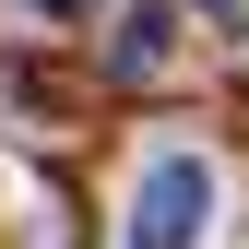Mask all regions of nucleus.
Here are the masks:
<instances>
[{
	"label": "nucleus",
	"instance_id": "f257e3e1",
	"mask_svg": "<svg viewBox=\"0 0 249 249\" xmlns=\"http://www.w3.org/2000/svg\"><path fill=\"white\" fill-rule=\"evenodd\" d=\"M213 226V166L202 154H154L142 190H131V249H202Z\"/></svg>",
	"mask_w": 249,
	"mask_h": 249
},
{
	"label": "nucleus",
	"instance_id": "7ed1b4c3",
	"mask_svg": "<svg viewBox=\"0 0 249 249\" xmlns=\"http://www.w3.org/2000/svg\"><path fill=\"white\" fill-rule=\"evenodd\" d=\"M36 12H95V0H36Z\"/></svg>",
	"mask_w": 249,
	"mask_h": 249
},
{
	"label": "nucleus",
	"instance_id": "20e7f679",
	"mask_svg": "<svg viewBox=\"0 0 249 249\" xmlns=\"http://www.w3.org/2000/svg\"><path fill=\"white\" fill-rule=\"evenodd\" d=\"M202 12H249V0H202Z\"/></svg>",
	"mask_w": 249,
	"mask_h": 249
},
{
	"label": "nucleus",
	"instance_id": "f03ea898",
	"mask_svg": "<svg viewBox=\"0 0 249 249\" xmlns=\"http://www.w3.org/2000/svg\"><path fill=\"white\" fill-rule=\"evenodd\" d=\"M166 59H178V12H166V0H142V12L107 36V71H119V83H154Z\"/></svg>",
	"mask_w": 249,
	"mask_h": 249
}]
</instances>
